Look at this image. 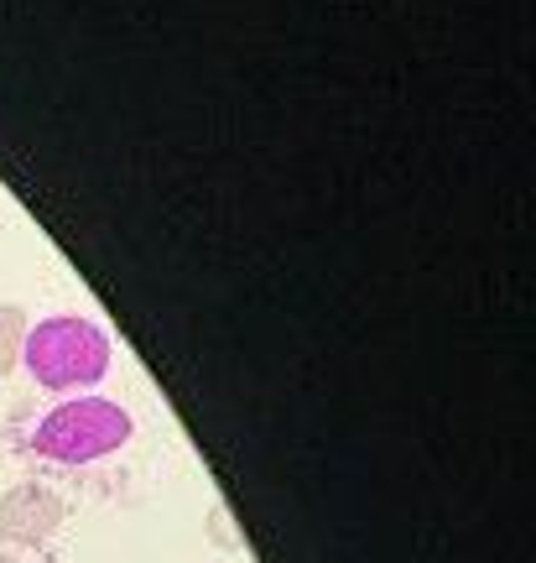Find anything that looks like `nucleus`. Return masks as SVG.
Returning a JSON list of instances; mask_svg holds the SVG:
<instances>
[{"label": "nucleus", "instance_id": "nucleus-1", "mask_svg": "<svg viewBox=\"0 0 536 563\" xmlns=\"http://www.w3.org/2000/svg\"><path fill=\"white\" fill-rule=\"evenodd\" d=\"M21 365L47 391H79V386L104 382V371H110V340H104L100 323H89V319H68V313L63 319H42L37 329H26Z\"/></svg>", "mask_w": 536, "mask_h": 563}, {"label": "nucleus", "instance_id": "nucleus-2", "mask_svg": "<svg viewBox=\"0 0 536 563\" xmlns=\"http://www.w3.org/2000/svg\"><path fill=\"white\" fill-rule=\"evenodd\" d=\"M136 433V422L120 402H104V397H74V402L53 407L47 418L32 428V454L53 464H89L125 449Z\"/></svg>", "mask_w": 536, "mask_h": 563}, {"label": "nucleus", "instance_id": "nucleus-3", "mask_svg": "<svg viewBox=\"0 0 536 563\" xmlns=\"http://www.w3.org/2000/svg\"><path fill=\"white\" fill-rule=\"evenodd\" d=\"M63 517H68V511H63V496L37 481L11 485V490L0 496V538H5V543H26V548L47 543L63 527Z\"/></svg>", "mask_w": 536, "mask_h": 563}, {"label": "nucleus", "instance_id": "nucleus-4", "mask_svg": "<svg viewBox=\"0 0 536 563\" xmlns=\"http://www.w3.org/2000/svg\"><path fill=\"white\" fill-rule=\"evenodd\" d=\"M26 313H21L16 302H0V376H11L21 365V344H26Z\"/></svg>", "mask_w": 536, "mask_h": 563}, {"label": "nucleus", "instance_id": "nucleus-5", "mask_svg": "<svg viewBox=\"0 0 536 563\" xmlns=\"http://www.w3.org/2000/svg\"><path fill=\"white\" fill-rule=\"evenodd\" d=\"M209 532H214V543L224 548V553H239V532L235 527H230V511H224V506H214V511H209Z\"/></svg>", "mask_w": 536, "mask_h": 563}]
</instances>
